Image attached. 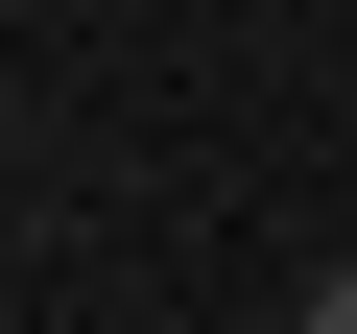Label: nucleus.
<instances>
[{
  "label": "nucleus",
  "mask_w": 357,
  "mask_h": 334,
  "mask_svg": "<svg viewBox=\"0 0 357 334\" xmlns=\"http://www.w3.org/2000/svg\"><path fill=\"white\" fill-rule=\"evenodd\" d=\"M286 334H357V263H333V286H310V310H286Z\"/></svg>",
  "instance_id": "nucleus-1"
},
{
  "label": "nucleus",
  "mask_w": 357,
  "mask_h": 334,
  "mask_svg": "<svg viewBox=\"0 0 357 334\" xmlns=\"http://www.w3.org/2000/svg\"><path fill=\"white\" fill-rule=\"evenodd\" d=\"M262 334H286V310H262Z\"/></svg>",
  "instance_id": "nucleus-2"
}]
</instances>
